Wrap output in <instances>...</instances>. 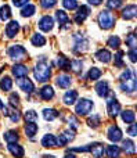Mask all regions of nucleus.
<instances>
[{"label": "nucleus", "instance_id": "obj_29", "mask_svg": "<svg viewBox=\"0 0 137 158\" xmlns=\"http://www.w3.org/2000/svg\"><path fill=\"white\" fill-rule=\"evenodd\" d=\"M105 151H107V156L110 158H119V156H121V148L115 144L108 146Z\"/></svg>", "mask_w": 137, "mask_h": 158}, {"label": "nucleus", "instance_id": "obj_38", "mask_svg": "<svg viewBox=\"0 0 137 158\" xmlns=\"http://www.w3.org/2000/svg\"><path fill=\"white\" fill-rule=\"evenodd\" d=\"M126 44L130 47V49H136L137 47V38L135 33H129L126 38Z\"/></svg>", "mask_w": 137, "mask_h": 158}, {"label": "nucleus", "instance_id": "obj_55", "mask_svg": "<svg viewBox=\"0 0 137 158\" xmlns=\"http://www.w3.org/2000/svg\"><path fill=\"white\" fill-rule=\"evenodd\" d=\"M2 108H3V101L0 100V110H2Z\"/></svg>", "mask_w": 137, "mask_h": 158}, {"label": "nucleus", "instance_id": "obj_14", "mask_svg": "<svg viewBox=\"0 0 137 158\" xmlns=\"http://www.w3.org/2000/svg\"><path fill=\"white\" fill-rule=\"evenodd\" d=\"M18 31H19L18 21H10L7 24V27H6V35H7L8 38H14V36L18 33Z\"/></svg>", "mask_w": 137, "mask_h": 158}, {"label": "nucleus", "instance_id": "obj_50", "mask_svg": "<svg viewBox=\"0 0 137 158\" xmlns=\"http://www.w3.org/2000/svg\"><path fill=\"white\" fill-rule=\"evenodd\" d=\"M127 133H129L130 136H136V135H137V125L135 122L130 125V128H127Z\"/></svg>", "mask_w": 137, "mask_h": 158}, {"label": "nucleus", "instance_id": "obj_39", "mask_svg": "<svg viewBox=\"0 0 137 158\" xmlns=\"http://www.w3.org/2000/svg\"><path fill=\"white\" fill-rule=\"evenodd\" d=\"M25 121H26V122H36V121H38V112L33 111V110L26 111L25 112Z\"/></svg>", "mask_w": 137, "mask_h": 158}, {"label": "nucleus", "instance_id": "obj_54", "mask_svg": "<svg viewBox=\"0 0 137 158\" xmlns=\"http://www.w3.org/2000/svg\"><path fill=\"white\" fill-rule=\"evenodd\" d=\"M44 158H54V156H43Z\"/></svg>", "mask_w": 137, "mask_h": 158}, {"label": "nucleus", "instance_id": "obj_20", "mask_svg": "<svg viewBox=\"0 0 137 158\" xmlns=\"http://www.w3.org/2000/svg\"><path fill=\"white\" fill-rule=\"evenodd\" d=\"M96 57H97V60L99 61H101V63H104V64H107V63H110L111 61V53L108 52L107 49H100L99 52L96 53Z\"/></svg>", "mask_w": 137, "mask_h": 158}, {"label": "nucleus", "instance_id": "obj_22", "mask_svg": "<svg viewBox=\"0 0 137 158\" xmlns=\"http://www.w3.org/2000/svg\"><path fill=\"white\" fill-rule=\"evenodd\" d=\"M122 150H123L126 154H129V156H133V154L136 153V146L132 140L126 139L122 142Z\"/></svg>", "mask_w": 137, "mask_h": 158}, {"label": "nucleus", "instance_id": "obj_33", "mask_svg": "<svg viewBox=\"0 0 137 158\" xmlns=\"http://www.w3.org/2000/svg\"><path fill=\"white\" fill-rule=\"evenodd\" d=\"M10 17H11V8L8 7L7 4L2 6V7H0V19H2V21H7Z\"/></svg>", "mask_w": 137, "mask_h": 158}, {"label": "nucleus", "instance_id": "obj_4", "mask_svg": "<svg viewBox=\"0 0 137 158\" xmlns=\"http://www.w3.org/2000/svg\"><path fill=\"white\" fill-rule=\"evenodd\" d=\"M8 57L13 61H15V63H19V61L25 60V58L28 57V53L22 46L14 44V46H11L10 49H8Z\"/></svg>", "mask_w": 137, "mask_h": 158}, {"label": "nucleus", "instance_id": "obj_41", "mask_svg": "<svg viewBox=\"0 0 137 158\" xmlns=\"http://www.w3.org/2000/svg\"><path fill=\"white\" fill-rule=\"evenodd\" d=\"M122 3H123V0H108L107 7L110 10H116V8H119L122 6Z\"/></svg>", "mask_w": 137, "mask_h": 158}, {"label": "nucleus", "instance_id": "obj_18", "mask_svg": "<svg viewBox=\"0 0 137 158\" xmlns=\"http://www.w3.org/2000/svg\"><path fill=\"white\" fill-rule=\"evenodd\" d=\"M71 82H72L71 77H68V75H65V74L58 75L57 79H55L57 86H60L61 89H66V87H69V86H71Z\"/></svg>", "mask_w": 137, "mask_h": 158}, {"label": "nucleus", "instance_id": "obj_13", "mask_svg": "<svg viewBox=\"0 0 137 158\" xmlns=\"http://www.w3.org/2000/svg\"><path fill=\"white\" fill-rule=\"evenodd\" d=\"M136 14H137L136 4H129L122 10V18L123 19H132V18L136 17Z\"/></svg>", "mask_w": 137, "mask_h": 158}, {"label": "nucleus", "instance_id": "obj_16", "mask_svg": "<svg viewBox=\"0 0 137 158\" xmlns=\"http://www.w3.org/2000/svg\"><path fill=\"white\" fill-rule=\"evenodd\" d=\"M11 72H13V75L15 78H22V77H26L28 75V68L24 64H15V65L13 67V69H11Z\"/></svg>", "mask_w": 137, "mask_h": 158}, {"label": "nucleus", "instance_id": "obj_1", "mask_svg": "<svg viewBox=\"0 0 137 158\" xmlns=\"http://www.w3.org/2000/svg\"><path fill=\"white\" fill-rule=\"evenodd\" d=\"M121 87L123 92H135L136 90V74L133 69L126 68L121 75Z\"/></svg>", "mask_w": 137, "mask_h": 158}, {"label": "nucleus", "instance_id": "obj_47", "mask_svg": "<svg viewBox=\"0 0 137 158\" xmlns=\"http://www.w3.org/2000/svg\"><path fill=\"white\" fill-rule=\"evenodd\" d=\"M8 100H10V104L13 107H17L19 104V97H18V94H17V93H11L10 97H8Z\"/></svg>", "mask_w": 137, "mask_h": 158}, {"label": "nucleus", "instance_id": "obj_3", "mask_svg": "<svg viewBox=\"0 0 137 158\" xmlns=\"http://www.w3.org/2000/svg\"><path fill=\"white\" fill-rule=\"evenodd\" d=\"M99 24L103 29H111L115 25V17L110 10H103L99 14Z\"/></svg>", "mask_w": 137, "mask_h": 158}, {"label": "nucleus", "instance_id": "obj_46", "mask_svg": "<svg viewBox=\"0 0 137 158\" xmlns=\"http://www.w3.org/2000/svg\"><path fill=\"white\" fill-rule=\"evenodd\" d=\"M8 117H10V119L13 121V122H18L19 118H21V114H19V111H17V110H13V111L8 112Z\"/></svg>", "mask_w": 137, "mask_h": 158}, {"label": "nucleus", "instance_id": "obj_31", "mask_svg": "<svg viewBox=\"0 0 137 158\" xmlns=\"http://www.w3.org/2000/svg\"><path fill=\"white\" fill-rule=\"evenodd\" d=\"M58 117V112L54 108H44L43 110V118L46 121H54Z\"/></svg>", "mask_w": 137, "mask_h": 158}, {"label": "nucleus", "instance_id": "obj_45", "mask_svg": "<svg viewBox=\"0 0 137 158\" xmlns=\"http://www.w3.org/2000/svg\"><path fill=\"white\" fill-rule=\"evenodd\" d=\"M55 3H57V0H40V6L43 8H51L55 6Z\"/></svg>", "mask_w": 137, "mask_h": 158}, {"label": "nucleus", "instance_id": "obj_34", "mask_svg": "<svg viewBox=\"0 0 137 158\" xmlns=\"http://www.w3.org/2000/svg\"><path fill=\"white\" fill-rule=\"evenodd\" d=\"M36 7L33 4H25V7L21 10V15L22 17H32L35 14Z\"/></svg>", "mask_w": 137, "mask_h": 158}, {"label": "nucleus", "instance_id": "obj_7", "mask_svg": "<svg viewBox=\"0 0 137 158\" xmlns=\"http://www.w3.org/2000/svg\"><path fill=\"white\" fill-rule=\"evenodd\" d=\"M107 137L108 140H111L112 143H116L119 140H122V131L119 129V126L116 125H112L108 128V132H107Z\"/></svg>", "mask_w": 137, "mask_h": 158}, {"label": "nucleus", "instance_id": "obj_24", "mask_svg": "<svg viewBox=\"0 0 137 158\" xmlns=\"http://www.w3.org/2000/svg\"><path fill=\"white\" fill-rule=\"evenodd\" d=\"M40 97L43 98V100H51L53 97H54V90H53L51 86H43L40 90Z\"/></svg>", "mask_w": 137, "mask_h": 158}, {"label": "nucleus", "instance_id": "obj_25", "mask_svg": "<svg viewBox=\"0 0 137 158\" xmlns=\"http://www.w3.org/2000/svg\"><path fill=\"white\" fill-rule=\"evenodd\" d=\"M30 42H32L33 46L42 47L46 44V38H44L43 35H40V33H33L32 38H30Z\"/></svg>", "mask_w": 137, "mask_h": 158}, {"label": "nucleus", "instance_id": "obj_2", "mask_svg": "<svg viewBox=\"0 0 137 158\" xmlns=\"http://www.w3.org/2000/svg\"><path fill=\"white\" fill-rule=\"evenodd\" d=\"M33 75H35V79L38 82H46L49 81L50 75H51V69H50V65L46 63V60H42L36 64L35 69H33Z\"/></svg>", "mask_w": 137, "mask_h": 158}, {"label": "nucleus", "instance_id": "obj_21", "mask_svg": "<svg viewBox=\"0 0 137 158\" xmlns=\"http://www.w3.org/2000/svg\"><path fill=\"white\" fill-rule=\"evenodd\" d=\"M78 98V92L76 90H68V92L64 94V103L66 104V106H72V104H75V101H76Z\"/></svg>", "mask_w": 137, "mask_h": 158}, {"label": "nucleus", "instance_id": "obj_42", "mask_svg": "<svg viewBox=\"0 0 137 158\" xmlns=\"http://www.w3.org/2000/svg\"><path fill=\"white\" fill-rule=\"evenodd\" d=\"M62 6L66 10H75L78 8V2L76 0H62Z\"/></svg>", "mask_w": 137, "mask_h": 158}, {"label": "nucleus", "instance_id": "obj_53", "mask_svg": "<svg viewBox=\"0 0 137 158\" xmlns=\"http://www.w3.org/2000/svg\"><path fill=\"white\" fill-rule=\"evenodd\" d=\"M64 158H75V156H72V154H66Z\"/></svg>", "mask_w": 137, "mask_h": 158}, {"label": "nucleus", "instance_id": "obj_51", "mask_svg": "<svg viewBox=\"0 0 137 158\" xmlns=\"http://www.w3.org/2000/svg\"><path fill=\"white\" fill-rule=\"evenodd\" d=\"M28 2H29V0H13V4L15 6V7H22V6L28 4Z\"/></svg>", "mask_w": 137, "mask_h": 158}, {"label": "nucleus", "instance_id": "obj_11", "mask_svg": "<svg viewBox=\"0 0 137 158\" xmlns=\"http://www.w3.org/2000/svg\"><path fill=\"white\" fill-rule=\"evenodd\" d=\"M107 108H108L110 117L115 118L116 115L121 112V104H119V101H116L115 98H111V100L107 101Z\"/></svg>", "mask_w": 137, "mask_h": 158}, {"label": "nucleus", "instance_id": "obj_52", "mask_svg": "<svg viewBox=\"0 0 137 158\" xmlns=\"http://www.w3.org/2000/svg\"><path fill=\"white\" fill-rule=\"evenodd\" d=\"M89 2V4H91V6H100L103 3V0H87Z\"/></svg>", "mask_w": 137, "mask_h": 158}, {"label": "nucleus", "instance_id": "obj_43", "mask_svg": "<svg viewBox=\"0 0 137 158\" xmlns=\"http://www.w3.org/2000/svg\"><path fill=\"white\" fill-rule=\"evenodd\" d=\"M122 57H123V52H121V50H119V52L115 54V67H118V68H122V67H125Z\"/></svg>", "mask_w": 137, "mask_h": 158}, {"label": "nucleus", "instance_id": "obj_6", "mask_svg": "<svg viewBox=\"0 0 137 158\" xmlns=\"http://www.w3.org/2000/svg\"><path fill=\"white\" fill-rule=\"evenodd\" d=\"M74 139H75V131H72V129L69 128L68 131H64L62 133L57 137V146L62 147V146L68 144L69 142H72Z\"/></svg>", "mask_w": 137, "mask_h": 158}, {"label": "nucleus", "instance_id": "obj_40", "mask_svg": "<svg viewBox=\"0 0 137 158\" xmlns=\"http://www.w3.org/2000/svg\"><path fill=\"white\" fill-rule=\"evenodd\" d=\"M69 67L72 68V71L74 72H80L82 71V68H83V63L80 60H74V61H71Z\"/></svg>", "mask_w": 137, "mask_h": 158}, {"label": "nucleus", "instance_id": "obj_10", "mask_svg": "<svg viewBox=\"0 0 137 158\" xmlns=\"http://www.w3.org/2000/svg\"><path fill=\"white\" fill-rule=\"evenodd\" d=\"M53 27H54V19L50 15L42 17L40 21H39V28H40L43 32H50V31L53 29Z\"/></svg>", "mask_w": 137, "mask_h": 158}, {"label": "nucleus", "instance_id": "obj_9", "mask_svg": "<svg viewBox=\"0 0 137 158\" xmlns=\"http://www.w3.org/2000/svg\"><path fill=\"white\" fill-rule=\"evenodd\" d=\"M89 14H90V8H89L87 6H80V7L78 8L75 17H74V21L76 22V24H82V22L89 17Z\"/></svg>", "mask_w": 137, "mask_h": 158}, {"label": "nucleus", "instance_id": "obj_37", "mask_svg": "<svg viewBox=\"0 0 137 158\" xmlns=\"http://www.w3.org/2000/svg\"><path fill=\"white\" fill-rule=\"evenodd\" d=\"M107 44L110 47H112V49H119V47H121V39H119L118 36H111L107 40Z\"/></svg>", "mask_w": 137, "mask_h": 158}, {"label": "nucleus", "instance_id": "obj_32", "mask_svg": "<svg viewBox=\"0 0 137 158\" xmlns=\"http://www.w3.org/2000/svg\"><path fill=\"white\" fill-rule=\"evenodd\" d=\"M57 67L60 69H69V64H71V61L68 60L66 57H64V56H58L57 58Z\"/></svg>", "mask_w": 137, "mask_h": 158}, {"label": "nucleus", "instance_id": "obj_44", "mask_svg": "<svg viewBox=\"0 0 137 158\" xmlns=\"http://www.w3.org/2000/svg\"><path fill=\"white\" fill-rule=\"evenodd\" d=\"M68 122H69V128H72V131H75V129L79 128V121L76 119V117H75V115H69V117H68Z\"/></svg>", "mask_w": 137, "mask_h": 158}, {"label": "nucleus", "instance_id": "obj_17", "mask_svg": "<svg viewBox=\"0 0 137 158\" xmlns=\"http://www.w3.org/2000/svg\"><path fill=\"white\" fill-rule=\"evenodd\" d=\"M8 151L15 158L24 157V148H22V146L17 144V143H8Z\"/></svg>", "mask_w": 137, "mask_h": 158}, {"label": "nucleus", "instance_id": "obj_23", "mask_svg": "<svg viewBox=\"0 0 137 158\" xmlns=\"http://www.w3.org/2000/svg\"><path fill=\"white\" fill-rule=\"evenodd\" d=\"M55 19L58 21V24H60L61 27L65 25V24H69V17L64 10H57L55 11Z\"/></svg>", "mask_w": 137, "mask_h": 158}, {"label": "nucleus", "instance_id": "obj_12", "mask_svg": "<svg viewBox=\"0 0 137 158\" xmlns=\"http://www.w3.org/2000/svg\"><path fill=\"white\" fill-rule=\"evenodd\" d=\"M42 146L43 147H47V148H54V147H58L57 146V137L54 135H44L43 139H42Z\"/></svg>", "mask_w": 137, "mask_h": 158}, {"label": "nucleus", "instance_id": "obj_5", "mask_svg": "<svg viewBox=\"0 0 137 158\" xmlns=\"http://www.w3.org/2000/svg\"><path fill=\"white\" fill-rule=\"evenodd\" d=\"M93 108V101L89 98H80L75 107V112L78 115H87Z\"/></svg>", "mask_w": 137, "mask_h": 158}, {"label": "nucleus", "instance_id": "obj_26", "mask_svg": "<svg viewBox=\"0 0 137 158\" xmlns=\"http://www.w3.org/2000/svg\"><path fill=\"white\" fill-rule=\"evenodd\" d=\"M121 117H122V121L126 123H133L136 119V115L132 110H125V111L121 112Z\"/></svg>", "mask_w": 137, "mask_h": 158}, {"label": "nucleus", "instance_id": "obj_35", "mask_svg": "<svg viewBox=\"0 0 137 158\" xmlns=\"http://www.w3.org/2000/svg\"><path fill=\"white\" fill-rule=\"evenodd\" d=\"M101 69H99L97 67H93V68H90V71H89V75L87 78L90 79V81H97L100 77H101Z\"/></svg>", "mask_w": 137, "mask_h": 158}, {"label": "nucleus", "instance_id": "obj_49", "mask_svg": "<svg viewBox=\"0 0 137 158\" xmlns=\"http://www.w3.org/2000/svg\"><path fill=\"white\" fill-rule=\"evenodd\" d=\"M127 54H129L130 61H132V63H136V61H137V52H136V49H130Z\"/></svg>", "mask_w": 137, "mask_h": 158}, {"label": "nucleus", "instance_id": "obj_30", "mask_svg": "<svg viewBox=\"0 0 137 158\" xmlns=\"http://www.w3.org/2000/svg\"><path fill=\"white\" fill-rule=\"evenodd\" d=\"M0 87H2L3 92H10L11 87H13V79L10 77H4L0 81Z\"/></svg>", "mask_w": 137, "mask_h": 158}, {"label": "nucleus", "instance_id": "obj_36", "mask_svg": "<svg viewBox=\"0 0 137 158\" xmlns=\"http://www.w3.org/2000/svg\"><path fill=\"white\" fill-rule=\"evenodd\" d=\"M87 123L90 128H99L100 123H101V119H100V117L97 114H94V115H91V117H89Z\"/></svg>", "mask_w": 137, "mask_h": 158}, {"label": "nucleus", "instance_id": "obj_28", "mask_svg": "<svg viewBox=\"0 0 137 158\" xmlns=\"http://www.w3.org/2000/svg\"><path fill=\"white\" fill-rule=\"evenodd\" d=\"M3 137H4V140L7 143H17V142H18V139H19L18 132H17V131H8V132H6V133L3 135Z\"/></svg>", "mask_w": 137, "mask_h": 158}, {"label": "nucleus", "instance_id": "obj_15", "mask_svg": "<svg viewBox=\"0 0 137 158\" xmlns=\"http://www.w3.org/2000/svg\"><path fill=\"white\" fill-rule=\"evenodd\" d=\"M94 89H96V93L100 96V97H105V96L110 93V86H108V82H105V81L99 82Z\"/></svg>", "mask_w": 137, "mask_h": 158}, {"label": "nucleus", "instance_id": "obj_27", "mask_svg": "<svg viewBox=\"0 0 137 158\" xmlns=\"http://www.w3.org/2000/svg\"><path fill=\"white\" fill-rule=\"evenodd\" d=\"M24 131H25V135H26L28 137H33L36 133H38V125H36L35 122H28L26 125H25Z\"/></svg>", "mask_w": 137, "mask_h": 158}, {"label": "nucleus", "instance_id": "obj_8", "mask_svg": "<svg viewBox=\"0 0 137 158\" xmlns=\"http://www.w3.org/2000/svg\"><path fill=\"white\" fill-rule=\"evenodd\" d=\"M17 83H18L19 89H21V90H24L25 93H32L33 90H35V85H33V82L30 81V79H28L26 77L18 78V81H17Z\"/></svg>", "mask_w": 137, "mask_h": 158}, {"label": "nucleus", "instance_id": "obj_19", "mask_svg": "<svg viewBox=\"0 0 137 158\" xmlns=\"http://www.w3.org/2000/svg\"><path fill=\"white\" fill-rule=\"evenodd\" d=\"M90 151L93 154L94 158H103L104 157V146L100 144V143H96V144H90Z\"/></svg>", "mask_w": 137, "mask_h": 158}, {"label": "nucleus", "instance_id": "obj_48", "mask_svg": "<svg viewBox=\"0 0 137 158\" xmlns=\"http://www.w3.org/2000/svg\"><path fill=\"white\" fill-rule=\"evenodd\" d=\"M90 150V146H83V147H75V148H71L68 151H74V153H87Z\"/></svg>", "mask_w": 137, "mask_h": 158}, {"label": "nucleus", "instance_id": "obj_56", "mask_svg": "<svg viewBox=\"0 0 137 158\" xmlns=\"http://www.w3.org/2000/svg\"><path fill=\"white\" fill-rule=\"evenodd\" d=\"M2 72H3V68H0V74H2Z\"/></svg>", "mask_w": 137, "mask_h": 158}]
</instances>
